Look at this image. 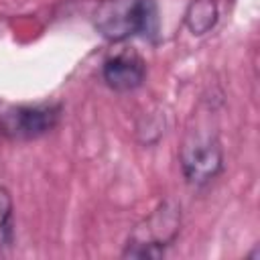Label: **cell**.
Returning <instances> with one entry per match:
<instances>
[{
	"mask_svg": "<svg viewBox=\"0 0 260 260\" xmlns=\"http://www.w3.org/2000/svg\"><path fill=\"white\" fill-rule=\"evenodd\" d=\"M95 30L112 43L156 30L154 0H100L91 14Z\"/></svg>",
	"mask_w": 260,
	"mask_h": 260,
	"instance_id": "obj_1",
	"label": "cell"
},
{
	"mask_svg": "<svg viewBox=\"0 0 260 260\" xmlns=\"http://www.w3.org/2000/svg\"><path fill=\"white\" fill-rule=\"evenodd\" d=\"M181 228V211L175 203L167 201L140 225H136L130 236L124 256L130 258H160L165 248L177 238Z\"/></svg>",
	"mask_w": 260,
	"mask_h": 260,
	"instance_id": "obj_2",
	"label": "cell"
},
{
	"mask_svg": "<svg viewBox=\"0 0 260 260\" xmlns=\"http://www.w3.org/2000/svg\"><path fill=\"white\" fill-rule=\"evenodd\" d=\"M183 177L187 183L201 187L213 181L223 169V152L221 144L211 132H191L179 152Z\"/></svg>",
	"mask_w": 260,
	"mask_h": 260,
	"instance_id": "obj_3",
	"label": "cell"
},
{
	"mask_svg": "<svg viewBox=\"0 0 260 260\" xmlns=\"http://www.w3.org/2000/svg\"><path fill=\"white\" fill-rule=\"evenodd\" d=\"M61 118L59 104L18 106L0 116V136L6 140H35L51 132Z\"/></svg>",
	"mask_w": 260,
	"mask_h": 260,
	"instance_id": "obj_4",
	"label": "cell"
},
{
	"mask_svg": "<svg viewBox=\"0 0 260 260\" xmlns=\"http://www.w3.org/2000/svg\"><path fill=\"white\" fill-rule=\"evenodd\" d=\"M146 75V65L136 53H118L106 59L102 67V77L106 85L114 91H132L142 85Z\"/></svg>",
	"mask_w": 260,
	"mask_h": 260,
	"instance_id": "obj_5",
	"label": "cell"
},
{
	"mask_svg": "<svg viewBox=\"0 0 260 260\" xmlns=\"http://www.w3.org/2000/svg\"><path fill=\"white\" fill-rule=\"evenodd\" d=\"M217 22V4L215 0H191L185 10V24L187 28L201 37L209 32Z\"/></svg>",
	"mask_w": 260,
	"mask_h": 260,
	"instance_id": "obj_6",
	"label": "cell"
},
{
	"mask_svg": "<svg viewBox=\"0 0 260 260\" xmlns=\"http://www.w3.org/2000/svg\"><path fill=\"white\" fill-rule=\"evenodd\" d=\"M12 238V199L6 187L0 185V246Z\"/></svg>",
	"mask_w": 260,
	"mask_h": 260,
	"instance_id": "obj_7",
	"label": "cell"
}]
</instances>
